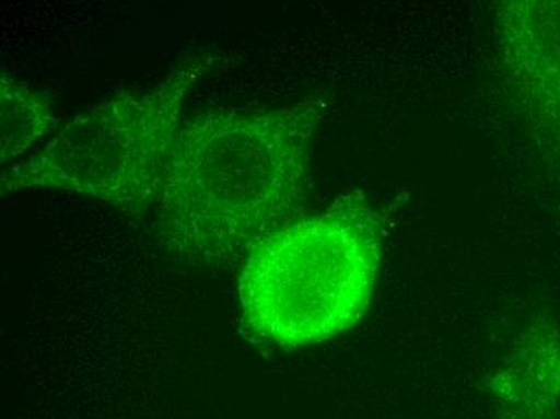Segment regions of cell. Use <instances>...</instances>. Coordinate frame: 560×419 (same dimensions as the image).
I'll return each instance as SVG.
<instances>
[{
	"label": "cell",
	"mask_w": 560,
	"mask_h": 419,
	"mask_svg": "<svg viewBox=\"0 0 560 419\" xmlns=\"http://www.w3.org/2000/svg\"><path fill=\"white\" fill-rule=\"evenodd\" d=\"M0 115L2 168L57 128L50 98L34 91L26 81L5 73L0 77Z\"/></svg>",
	"instance_id": "cell-4"
},
{
	"label": "cell",
	"mask_w": 560,
	"mask_h": 419,
	"mask_svg": "<svg viewBox=\"0 0 560 419\" xmlns=\"http://www.w3.org/2000/svg\"><path fill=\"white\" fill-rule=\"evenodd\" d=\"M210 63L196 57L152 90L119 95L78 115L46 148L2 168V196L54 189L126 210L159 203L184 98Z\"/></svg>",
	"instance_id": "cell-3"
},
{
	"label": "cell",
	"mask_w": 560,
	"mask_h": 419,
	"mask_svg": "<svg viewBox=\"0 0 560 419\" xmlns=\"http://www.w3.org/2000/svg\"><path fill=\"white\" fill-rule=\"evenodd\" d=\"M381 214L363 193L283 224L253 245L241 281L242 315L261 339L311 347L360 323L382 261Z\"/></svg>",
	"instance_id": "cell-2"
},
{
	"label": "cell",
	"mask_w": 560,
	"mask_h": 419,
	"mask_svg": "<svg viewBox=\"0 0 560 419\" xmlns=\"http://www.w3.org/2000/svg\"><path fill=\"white\" fill-rule=\"evenodd\" d=\"M320 121V105L305 101L180 125L156 203L163 236L183 251L221 257L279 230L305 203Z\"/></svg>",
	"instance_id": "cell-1"
}]
</instances>
